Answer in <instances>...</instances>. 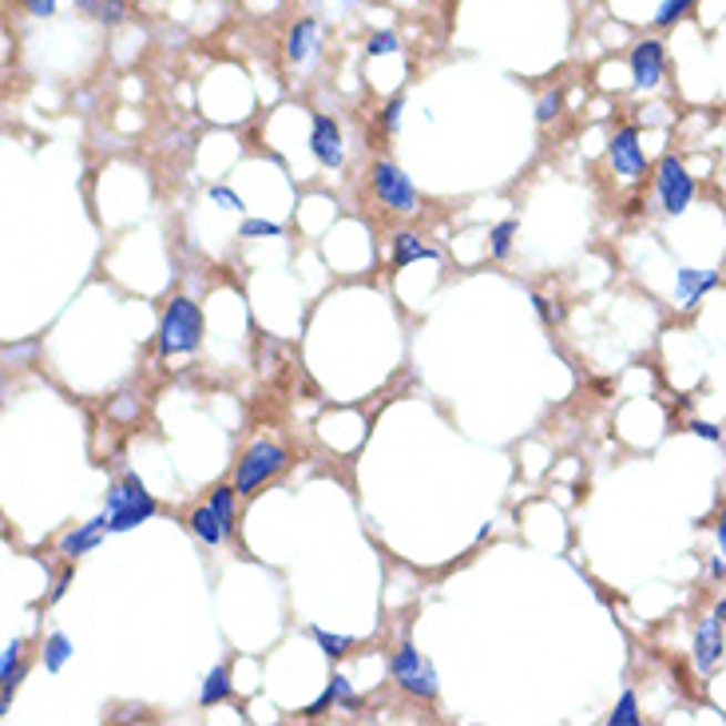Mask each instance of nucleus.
I'll return each mask as SVG.
<instances>
[{
    "instance_id": "1",
    "label": "nucleus",
    "mask_w": 726,
    "mask_h": 726,
    "mask_svg": "<svg viewBox=\"0 0 726 726\" xmlns=\"http://www.w3.org/2000/svg\"><path fill=\"white\" fill-rule=\"evenodd\" d=\"M104 512H108V532H132L140 529L143 520H152L160 512V504H155L152 492L143 489V481L135 472H123L120 481L108 489Z\"/></svg>"
},
{
    "instance_id": "2",
    "label": "nucleus",
    "mask_w": 726,
    "mask_h": 726,
    "mask_svg": "<svg viewBox=\"0 0 726 726\" xmlns=\"http://www.w3.org/2000/svg\"><path fill=\"white\" fill-rule=\"evenodd\" d=\"M203 341V310L191 298H171L160 321V354H195Z\"/></svg>"
},
{
    "instance_id": "3",
    "label": "nucleus",
    "mask_w": 726,
    "mask_h": 726,
    "mask_svg": "<svg viewBox=\"0 0 726 726\" xmlns=\"http://www.w3.org/2000/svg\"><path fill=\"white\" fill-rule=\"evenodd\" d=\"M389 675H393V683L406 695L413 698H425V703H433L437 695H441V683H437V667L429 659H425L421 651L413 647V643H401V647L393 651V659H389Z\"/></svg>"
},
{
    "instance_id": "4",
    "label": "nucleus",
    "mask_w": 726,
    "mask_h": 726,
    "mask_svg": "<svg viewBox=\"0 0 726 726\" xmlns=\"http://www.w3.org/2000/svg\"><path fill=\"white\" fill-rule=\"evenodd\" d=\"M283 469H286V449H283V444L255 441L243 457H238V464H235V489H238V497H255V492L263 489L266 481H274V477H278Z\"/></svg>"
},
{
    "instance_id": "5",
    "label": "nucleus",
    "mask_w": 726,
    "mask_h": 726,
    "mask_svg": "<svg viewBox=\"0 0 726 726\" xmlns=\"http://www.w3.org/2000/svg\"><path fill=\"white\" fill-rule=\"evenodd\" d=\"M655 198L667 215H683L695 203V175L675 155H663L655 167Z\"/></svg>"
},
{
    "instance_id": "6",
    "label": "nucleus",
    "mask_w": 726,
    "mask_h": 726,
    "mask_svg": "<svg viewBox=\"0 0 726 726\" xmlns=\"http://www.w3.org/2000/svg\"><path fill=\"white\" fill-rule=\"evenodd\" d=\"M369 187H374V198H378L381 207L401 211V215L417 211V187L409 183V175L397 167V163H389V160L374 163V167H369Z\"/></svg>"
},
{
    "instance_id": "7",
    "label": "nucleus",
    "mask_w": 726,
    "mask_h": 726,
    "mask_svg": "<svg viewBox=\"0 0 726 726\" xmlns=\"http://www.w3.org/2000/svg\"><path fill=\"white\" fill-rule=\"evenodd\" d=\"M627 68H632V88H635V92H651V88H659L663 68H667V52H663V40L647 37V40H640V44H632Z\"/></svg>"
},
{
    "instance_id": "8",
    "label": "nucleus",
    "mask_w": 726,
    "mask_h": 726,
    "mask_svg": "<svg viewBox=\"0 0 726 726\" xmlns=\"http://www.w3.org/2000/svg\"><path fill=\"white\" fill-rule=\"evenodd\" d=\"M310 155L321 163V167L338 171L346 163V143H341V127L330 115H314L310 123Z\"/></svg>"
},
{
    "instance_id": "9",
    "label": "nucleus",
    "mask_w": 726,
    "mask_h": 726,
    "mask_svg": "<svg viewBox=\"0 0 726 726\" xmlns=\"http://www.w3.org/2000/svg\"><path fill=\"white\" fill-rule=\"evenodd\" d=\"M607 160H612L615 175L623 180H640L647 160H643V147H640V127H620L607 143Z\"/></svg>"
},
{
    "instance_id": "10",
    "label": "nucleus",
    "mask_w": 726,
    "mask_h": 726,
    "mask_svg": "<svg viewBox=\"0 0 726 726\" xmlns=\"http://www.w3.org/2000/svg\"><path fill=\"white\" fill-rule=\"evenodd\" d=\"M321 52V24L318 17H303L286 32V64L290 68H310Z\"/></svg>"
},
{
    "instance_id": "11",
    "label": "nucleus",
    "mask_w": 726,
    "mask_h": 726,
    "mask_svg": "<svg viewBox=\"0 0 726 726\" xmlns=\"http://www.w3.org/2000/svg\"><path fill=\"white\" fill-rule=\"evenodd\" d=\"M723 651H726V640H723V620L710 615L695 627V671L707 679L710 671H718L723 663Z\"/></svg>"
},
{
    "instance_id": "12",
    "label": "nucleus",
    "mask_w": 726,
    "mask_h": 726,
    "mask_svg": "<svg viewBox=\"0 0 726 726\" xmlns=\"http://www.w3.org/2000/svg\"><path fill=\"white\" fill-rule=\"evenodd\" d=\"M718 286V270H695V266H679L675 274V298L683 310H695L703 303V294H710Z\"/></svg>"
},
{
    "instance_id": "13",
    "label": "nucleus",
    "mask_w": 726,
    "mask_h": 726,
    "mask_svg": "<svg viewBox=\"0 0 726 726\" xmlns=\"http://www.w3.org/2000/svg\"><path fill=\"white\" fill-rule=\"evenodd\" d=\"M437 258H441V250H437V246H429V243H421L413 231H401V235H393V255H389L393 270H406V266H413V263H437Z\"/></svg>"
},
{
    "instance_id": "14",
    "label": "nucleus",
    "mask_w": 726,
    "mask_h": 726,
    "mask_svg": "<svg viewBox=\"0 0 726 726\" xmlns=\"http://www.w3.org/2000/svg\"><path fill=\"white\" fill-rule=\"evenodd\" d=\"M104 532H108V512H104V517H95V520H88V524H80V529L68 532V536L60 540V552H64L68 560L88 556L92 548H100V540H104Z\"/></svg>"
},
{
    "instance_id": "15",
    "label": "nucleus",
    "mask_w": 726,
    "mask_h": 726,
    "mask_svg": "<svg viewBox=\"0 0 726 726\" xmlns=\"http://www.w3.org/2000/svg\"><path fill=\"white\" fill-rule=\"evenodd\" d=\"M231 695H235V687H231V667L227 663H215V667L207 671V679H203V691H198V707H218V703H227Z\"/></svg>"
},
{
    "instance_id": "16",
    "label": "nucleus",
    "mask_w": 726,
    "mask_h": 726,
    "mask_svg": "<svg viewBox=\"0 0 726 726\" xmlns=\"http://www.w3.org/2000/svg\"><path fill=\"white\" fill-rule=\"evenodd\" d=\"M76 12L88 20H95V24L115 29V24L127 20V0H76Z\"/></svg>"
},
{
    "instance_id": "17",
    "label": "nucleus",
    "mask_w": 726,
    "mask_h": 726,
    "mask_svg": "<svg viewBox=\"0 0 726 726\" xmlns=\"http://www.w3.org/2000/svg\"><path fill=\"white\" fill-rule=\"evenodd\" d=\"M187 524H191V532H195V536L203 540V544H211V548L227 540V532H223V524H218V517H215L211 504H198V509L187 517Z\"/></svg>"
},
{
    "instance_id": "18",
    "label": "nucleus",
    "mask_w": 726,
    "mask_h": 726,
    "mask_svg": "<svg viewBox=\"0 0 726 726\" xmlns=\"http://www.w3.org/2000/svg\"><path fill=\"white\" fill-rule=\"evenodd\" d=\"M235 484H215V489H211V509H215V517H218V524H223V532H235Z\"/></svg>"
},
{
    "instance_id": "19",
    "label": "nucleus",
    "mask_w": 726,
    "mask_h": 726,
    "mask_svg": "<svg viewBox=\"0 0 726 726\" xmlns=\"http://www.w3.org/2000/svg\"><path fill=\"white\" fill-rule=\"evenodd\" d=\"M68 659H72V640H68L64 632H52L44 640V671L57 675V671H64Z\"/></svg>"
},
{
    "instance_id": "20",
    "label": "nucleus",
    "mask_w": 726,
    "mask_h": 726,
    "mask_svg": "<svg viewBox=\"0 0 726 726\" xmlns=\"http://www.w3.org/2000/svg\"><path fill=\"white\" fill-rule=\"evenodd\" d=\"M520 223L517 218H500L497 227L489 231V255L492 258H509L512 255V238H517Z\"/></svg>"
},
{
    "instance_id": "21",
    "label": "nucleus",
    "mask_w": 726,
    "mask_h": 726,
    "mask_svg": "<svg viewBox=\"0 0 726 726\" xmlns=\"http://www.w3.org/2000/svg\"><path fill=\"white\" fill-rule=\"evenodd\" d=\"M643 715H640V698H635V691H623L620 703L612 707V715H607V726H640Z\"/></svg>"
},
{
    "instance_id": "22",
    "label": "nucleus",
    "mask_w": 726,
    "mask_h": 726,
    "mask_svg": "<svg viewBox=\"0 0 726 726\" xmlns=\"http://www.w3.org/2000/svg\"><path fill=\"white\" fill-rule=\"evenodd\" d=\"M695 9V0H659V9H655V29H671V24H679L683 17H691Z\"/></svg>"
},
{
    "instance_id": "23",
    "label": "nucleus",
    "mask_w": 726,
    "mask_h": 726,
    "mask_svg": "<svg viewBox=\"0 0 726 726\" xmlns=\"http://www.w3.org/2000/svg\"><path fill=\"white\" fill-rule=\"evenodd\" d=\"M310 635H314V643L321 647V655H326V659H341V655L354 647V640H346V635L321 632V627H310Z\"/></svg>"
},
{
    "instance_id": "24",
    "label": "nucleus",
    "mask_w": 726,
    "mask_h": 726,
    "mask_svg": "<svg viewBox=\"0 0 726 726\" xmlns=\"http://www.w3.org/2000/svg\"><path fill=\"white\" fill-rule=\"evenodd\" d=\"M397 48H401L397 32L393 29H381V32H374V37L366 40V57L378 60V57H389V52H397Z\"/></svg>"
},
{
    "instance_id": "25",
    "label": "nucleus",
    "mask_w": 726,
    "mask_h": 726,
    "mask_svg": "<svg viewBox=\"0 0 726 726\" xmlns=\"http://www.w3.org/2000/svg\"><path fill=\"white\" fill-rule=\"evenodd\" d=\"M243 238H278L283 235V223H270V218H246L243 227H238Z\"/></svg>"
},
{
    "instance_id": "26",
    "label": "nucleus",
    "mask_w": 726,
    "mask_h": 726,
    "mask_svg": "<svg viewBox=\"0 0 726 726\" xmlns=\"http://www.w3.org/2000/svg\"><path fill=\"white\" fill-rule=\"evenodd\" d=\"M560 104H564V95L556 92V88H552V92H544L536 100V123H552L560 115Z\"/></svg>"
},
{
    "instance_id": "27",
    "label": "nucleus",
    "mask_w": 726,
    "mask_h": 726,
    "mask_svg": "<svg viewBox=\"0 0 726 726\" xmlns=\"http://www.w3.org/2000/svg\"><path fill=\"white\" fill-rule=\"evenodd\" d=\"M17 671H20V640H12L4 647V655H0V683H9Z\"/></svg>"
},
{
    "instance_id": "28",
    "label": "nucleus",
    "mask_w": 726,
    "mask_h": 726,
    "mask_svg": "<svg viewBox=\"0 0 726 726\" xmlns=\"http://www.w3.org/2000/svg\"><path fill=\"white\" fill-rule=\"evenodd\" d=\"M401 112H406V95H393V100L381 108V127H386V132H397V127H401Z\"/></svg>"
},
{
    "instance_id": "29",
    "label": "nucleus",
    "mask_w": 726,
    "mask_h": 726,
    "mask_svg": "<svg viewBox=\"0 0 726 726\" xmlns=\"http://www.w3.org/2000/svg\"><path fill=\"white\" fill-rule=\"evenodd\" d=\"M211 203H215V207H223V211H243V195H238V191H231V187H223V183H218V187H211Z\"/></svg>"
},
{
    "instance_id": "30",
    "label": "nucleus",
    "mask_w": 726,
    "mask_h": 726,
    "mask_svg": "<svg viewBox=\"0 0 726 726\" xmlns=\"http://www.w3.org/2000/svg\"><path fill=\"white\" fill-rule=\"evenodd\" d=\"M57 4H60V0H20V9L29 12L32 20H48V17H57Z\"/></svg>"
},
{
    "instance_id": "31",
    "label": "nucleus",
    "mask_w": 726,
    "mask_h": 726,
    "mask_svg": "<svg viewBox=\"0 0 726 726\" xmlns=\"http://www.w3.org/2000/svg\"><path fill=\"white\" fill-rule=\"evenodd\" d=\"M691 433L695 437H703V441H723V429L718 425H710V421H691Z\"/></svg>"
},
{
    "instance_id": "32",
    "label": "nucleus",
    "mask_w": 726,
    "mask_h": 726,
    "mask_svg": "<svg viewBox=\"0 0 726 726\" xmlns=\"http://www.w3.org/2000/svg\"><path fill=\"white\" fill-rule=\"evenodd\" d=\"M68 584H72V572H60V580H57V587H52V595H48V604H57V600H64V592H68Z\"/></svg>"
},
{
    "instance_id": "33",
    "label": "nucleus",
    "mask_w": 726,
    "mask_h": 726,
    "mask_svg": "<svg viewBox=\"0 0 726 726\" xmlns=\"http://www.w3.org/2000/svg\"><path fill=\"white\" fill-rule=\"evenodd\" d=\"M715 540H718V552H723V560H726V512L718 517V524H715Z\"/></svg>"
},
{
    "instance_id": "34",
    "label": "nucleus",
    "mask_w": 726,
    "mask_h": 726,
    "mask_svg": "<svg viewBox=\"0 0 726 726\" xmlns=\"http://www.w3.org/2000/svg\"><path fill=\"white\" fill-rule=\"evenodd\" d=\"M532 310H536L544 321H552V310H548V298H540V294H532Z\"/></svg>"
},
{
    "instance_id": "35",
    "label": "nucleus",
    "mask_w": 726,
    "mask_h": 726,
    "mask_svg": "<svg viewBox=\"0 0 726 726\" xmlns=\"http://www.w3.org/2000/svg\"><path fill=\"white\" fill-rule=\"evenodd\" d=\"M710 575H726V560H723V552H718V556H710Z\"/></svg>"
},
{
    "instance_id": "36",
    "label": "nucleus",
    "mask_w": 726,
    "mask_h": 726,
    "mask_svg": "<svg viewBox=\"0 0 726 726\" xmlns=\"http://www.w3.org/2000/svg\"><path fill=\"white\" fill-rule=\"evenodd\" d=\"M715 615H718V620H723V623H726V595H723V600H718V607H715Z\"/></svg>"
},
{
    "instance_id": "37",
    "label": "nucleus",
    "mask_w": 726,
    "mask_h": 726,
    "mask_svg": "<svg viewBox=\"0 0 726 726\" xmlns=\"http://www.w3.org/2000/svg\"><path fill=\"white\" fill-rule=\"evenodd\" d=\"M346 4H354V0H346Z\"/></svg>"
}]
</instances>
